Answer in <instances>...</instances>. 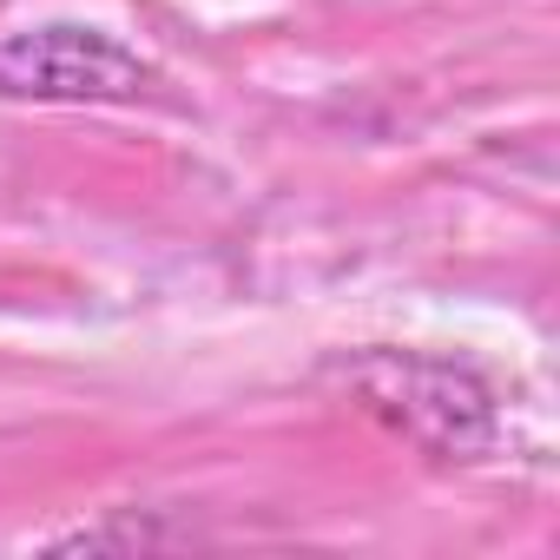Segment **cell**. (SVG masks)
Instances as JSON below:
<instances>
[{"label": "cell", "mask_w": 560, "mask_h": 560, "mask_svg": "<svg viewBox=\"0 0 560 560\" xmlns=\"http://www.w3.org/2000/svg\"><path fill=\"white\" fill-rule=\"evenodd\" d=\"M363 396H370V409H383L396 429H409L416 442H429V448H475V442H488V396L468 383V376H455V370H442V363H396V357H376L370 370H363Z\"/></svg>", "instance_id": "cell-2"}, {"label": "cell", "mask_w": 560, "mask_h": 560, "mask_svg": "<svg viewBox=\"0 0 560 560\" xmlns=\"http://www.w3.org/2000/svg\"><path fill=\"white\" fill-rule=\"evenodd\" d=\"M145 80H152L145 60L100 27L54 21V27H27L0 40V93L8 100L106 106V100H132Z\"/></svg>", "instance_id": "cell-1"}]
</instances>
